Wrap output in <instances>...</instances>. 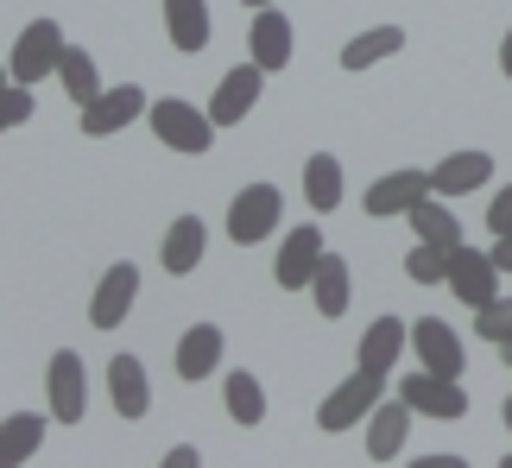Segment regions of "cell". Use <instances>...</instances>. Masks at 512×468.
I'll use <instances>...</instances> for the list:
<instances>
[{"label": "cell", "mask_w": 512, "mask_h": 468, "mask_svg": "<svg viewBox=\"0 0 512 468\" xmlns=\"http://www.w3.org/2000/svg\"><path fill=\"white\" fill-rule=\"evenodd\" d=\"M0 83H13V70H7V64H0Z\"/></svg>", "instance_id": "obj_37"}, {"label": "cell", "mask_w": 512, "mask_h": 468, "mask_svg": "<svg viewBox=\"0 0 512 468\" xmlns=\"http://www.w3.org/2000/svg\"><path fill=\"white\" fill-rule=\"evenodd\" d=\"M487 228H494V234H512V184L494 190V203H487Z\"/></svg>", "instance_id": "obj_32"}, {"label": "cell", "mask_w": 512, "mask_h": 468, "mask_svg": "<svg viewBox=\"0 0 512 468\" xmlns=\"http://www.w3.org/2000/svg\"><path fill=\"white\" fill-rule=\"evenodd\" d=\"M146 108L152 102H146L140 83H114V89L95 95V102H83V133H89V140H114V133H127Z\"/></svg>", "instance_id": "obj_7"}, {"label": "cell", "mask_w": 512, "mask_h": 468, "mask_svg": "<svg viewBox=\"0 0 512 468\" xmlns=\"http://www.w3.org/2000/svg\"><path fill=\"white\" fill-rule=\"evenodd\" d=\"M380 399H386V374H373V367H354L336 393L317 405V424H323L329 437H336V431H354V424H367V412H373Z\"/></svg>", "instance_id": "obj_2"}, {"label": "cell", "mask_w": 512, "mask_h": 468, "mask_svg": "<svg viewBox=\"0 0 512 468\" xmlns=\"http://www.w3.org/2000/svg\"><path fill=\"white\" fill-rule=\"evenodd\" d=\"M443 272H449V247L443 241H418L405 253V279L411 285H443Z\"/></svg>", "instance_id": "obj_29"}, {"label": "cell", "mask_w": 512, "mask_h": 468, "mask_svg": "<svg viewBox=\"0 0 512 468\" xmlns=\"http://www.w3.org/2000/svg\"><path fill=\"white\" fill-rule=\"evenodd\" d=\"M405 437H411V405L392 393V399H380L367 412V462H399Z\"/></svg>", "instance_id": "obj_14"}, {"label": "cell", "mask_w": 512, "mask_h": 468, "mask_svg": "<svg viewBox=\"0 0 512 468\" xmlns=\"http://www.w3.org/2000/svg\"><path fill=\"white\" fill-rule=\"evenodd\" d=\"M494 266H500V272H512V234H500V247H494Z\"/></svg>", "instance_id": "obj_34"}, {"label": "cell", "mask_w": 512, "mask_h": 468, "mask_svg": "<svg viewBox=\"0 0 512 468\" xmlns=\"http://www.w3.org/2000/svg\"><path fill=\"white\" fill-rule=\"evenodd\" d=\"M304 203L317 209V216H329V209L342 203V159L336 152H310L304 159Z\"/></svg>", "instance_id": "obj_24"}, {"label": "cell", "mask_w": 512, "mask_h": 468, "mask_svg": "<svg viewBox=\"0 0 512 468\" xmlns=\"http://www.w3.org/2000/svg\"><path fill=\"white\" fill-rule=\"evenodd\" d=\"M430 197V171H386V178L367 184V216L386 222V216H411Z\"/></svg>", "instance_id": "obj_12"}, {"label": "cell", "mask_w": 512, "mask_h": 468, "mask_svg": "<svg viewBox=\"0 0 512 468\" xmlns=\"http://www.w3.org/2000/svg\"><path fill=\"white\" fill-rule=\"evenodd\" d=\"M323 234H317V222L310 228H291L285 241H279V260H272V279H279L285 291H310V272H317V260H323Z\"/></svg>", "instance_id": "obj_13"}, {"label": "cell", "mask_w": 512, "mask_h": 468, "mask_svg": "<svg viewBox=\"0 0 512 468\" xmlns=\"http://www.w3.org/2000/svg\"><path fill=\"white\" fill-rule=\"evenodd\" d=\"M133 298H140V266H133V260H114L102 272V285H95V298H89V323L102 329V336H114V329L127 323Z\"/></svg>", "instance_id": "obj_9"}, {"label": "cell", "mask_w": 512, "mask_h": 468, "mask_svg": "<svg viewBox=\"0 0 512 468\" xmlns=\"http://www.w3.org/2000/svg\"><path fill=\"white\" fill-rule=\"evenodd\" d=\"M247 57L260 64L266 76L291 64V19L279 7H253V26H247Z\"/></svg>", "instance_id": "obj_15"}, {"label": "cell", "mask_w": 512, "mask_h": 468, "mask_svg": "<svg viewBox=\"0 0 512 468\" xmlns=\"http://www.w3.org/2000/svg\"><path fill=\"white\" fill-rule=\"evenodd\" d=\"M57 57H64V26H57V19H32V26L13 38L7 70H13V83L38 89L45 76H57Z\"/></svg>", "instance_id": "obj_4"}, {"label": "cell", "mask_w": 512, "mask_h": 468, "mask_svg": "<svg viewBox=\"0 0 512 468\" xmlns=\"http://www.w3.org/2000/svg\"><path fill=\"white\" fill-rule=\"evenodd\" d=\"M475 336L481 342H512V298H506V291L475 310Z\"/></svg>", "instance_id": "obj_30"}, {"label": "cell", "mask_w": 512, "mask_h": 468, "mask_svg": "<svg viewBox=\"0 0 512 468\" xmlns=\"http://www.w3.org/2000/svg\"><path fill=\"white\" fill-rule=\"evenodd\" d=\"M411 348H418V367H430V374H449V380H462L468 348H462V336H456V329H449L443 317H418V323H411Z\"/></svg>", "instance_id": "obj_11"}, {"label": "cell", "mask_w": 512, "mask_h": 468, "mask_svg": "<svg viewBox=\"0 0 512 468\" xmlns=\"http://www.w3.org/2000/svg\"><path fill=\"white\" fill-rule=\"evenodd\" d=\"M418 418H437V424H456L468 412V393H462V380H449V374H430V367H411V374L392 386Z\"/></svg>", "instance_id": "obj_5"}, {"label": "cell", "mask_w": 512, "mask_h": 468, "mask_svg": "<svg viewBox=\"0 0 512 468\" xmlns=\"http://www.w3.org/2000/svg\"><path fill=\"white\" fill-rule=\"evenodd\" d=\"M348 291H354V272L342 253H323L317 272H310V298H317L323 317H348Z\"/></svg>", "instance_id": "obj_22"}, {"label": "cell", "mask_w": 512, "mask_h": 468, "mask_svg": "<svg viewBox=\"0 0 512 468\" xmlns=\"http://www.w3.org/2000/svg\"><path fill=\"white\" fill-rule=\"evenodd\" d=\"M165 38L184 57L209 45V0H165Z\"/></svg>", "instance_id": "obj_21"}, {"label": "cell", "mask_w": 512, "mask_h": 468, "mask_svg": "<svg viewBox=\"0 0 512 468\" xmlns=\"http://www.w3.org/2000/svg\"><path fill=\"white\" fill-rule=\"evenodd\" d=\"M494 184V159H487V152H449V159L430 171V190H437V197H468V190H487Z\"/></svg>", "instance_id": "obj_19"}, {"label": "cell", "mask_w": 512, "mask_h": 468, "mask_svg": "<svg viewBox=\"0 0 512 468\" xmlns=\"http://www.w3.org/2000/svg\"><path fill=\"white\" fill-rule=\"evenodd\" d=\"M32 121V89L26 83H0V133L26 127Z\"/></svg>", "instance_id": "obj_31"}, {"label": "cell", "mask_w": 512, "mask_h": 468, "mask_svg": "<svg viewBox=\"0 0 512 468\" xmlns=\"http://www.w3.org/2000/svg\"><path fill=\"white\" fill-rule=\"evenodd\" d=\"M443 285H449V298H462V304H487V298H500V266H494V253H475V247H449V272H443Z\"/></svg>", "instance_id": "obj_8"}, {"label": "cell", "mask_w": 512, "mask_h": 468, "mask_svg": "<svg viewBox=\"0 0 512 468\" xmlns=\"http://www.w3.org/2000/svg\"><path fill=\"white\" fill-rule=\"evenodd\" d=\"M405 348H411V323H399V317H373V323H367V336L354 342V367L392 374V361H399Z\"/></svg>", "instance_id": "obj_17"}, {"label": "cell", "mask_w": 512, "mask_h": 468, "mask_svg": "<svg viewBox=\"0 0 512 468\" xmlns=\"http://www.w3.org/2000/svg\"><path fill=\"white\" fill-rule=\"evenodd\" d=\"M405 51V32L399 26H367V32H354L348 45H342V70H373V64H386V57H399Z\"/></svg>", "instance_id": "obj_23"}, {"label": "cell", "mask_w": 512, "mask_h": 468, "mask_svg": "<svg viewBox=\"0 0 512 468\" xmlns=\"http://www.w3.org/2000/svg\"><path fill=\"white\" fill-rule=\"evenodd\" d=\"M500 418H506V431H512V393H506V405H500Z\"/></svg>", "instance_id": "obj_35"}, {"label": "cell", "mask_w": 512, "mask_h": 468, "mask_svg": "<svg viewBox=\"0 0 512 468\" xmlns=\"http://www.w3.org/2000/svg\"><path fill=\"white\" fill-rule=\"evenodd\" d=\"M260 89H266V70L253 64V57H247V64H234L222 83H215V95H209V121L215 127H241L247 114H253V102H260Z\"/></svg>", "instance_id": "obj_10"}, {"label": "cell", "mask_w": 512, "mask_h": 468, "mask_svg": "<svg viewBox=\"0 0 512 468\" xmlns=\"http://www.w3.org/2000/svg\"><path fill=\"white\" fill-rule=\"evenodd\" d=\"M38 443H45V418H38V412H13L7 424H0V468L32 462Z\"/></svg>", "instance_id": "obj_27"}, {"label": "cell", "mask_w": 512, "mask_h": 468, "mask_svg": "<svg viewBox=\"0 0 512 468\" xmlns=\"http://www.w3.org/2000/svg\"><path fill=\"white\" fill-rule=\"evenodd\" d=\"M222 348H228V336L215 323H190L177 336V380H209L222 367Z\"/></svg>", "instance_id": "obj_20"}, {"label": "cell", "mask_w": 512, "mask_h": 468, "mask_svg": "<svg viewBox=\"0 0 512 468\" xmlns=\"http://www.w3.org/2000/svg\"><path fill=\"white\" fill-rule=\"evenodd\" d=\"M500 76L512 83V26H506V38H500Z\"/></svg>", "instance_id": "obj_33"}, {"label": "cell", "mask_w": 512, "mask_h": 468, "mask_svg": "<svg viewBox=\"0 0 512 468\" xmlns=\"http://www.w3.org/2000/svg\"><path fill=\"white\" fill-rule=\"evenodd\" d=\"M222 399H228V418H234V424H260V418H266V393H260V380L241 374V367H234V374L222 380Z\"/></svg>", "instance_id": "obj_28"}, {"label": "cell", "mask_w": 512, "mask_h": 468, "mask_svg": "<svg viewBox=\"0 0 512 468\" xmlns=\"http://www.w3.org/2000/svg\"><path fill=\"white\" fill-rule=\"evenodd\" d=\"M45 399H51L57 424H83V412H89V374H83V355H76V348H57V355H51Z\"/></svg>", "instance_id": "obj_6"}, {"label": "cell", "mask_w": 512, "mask_h": 468, "mask_svg": "<svg viewBox=\"0 0 512 468\" xmlns=\"http://www.w3.org/2000/svg\"><path fill=\"white\" fill-rule=\"evenodd\" d=\"M279 216H285V197L272 184H247V190H234V203H228V241L234 247H260L279 234Z\"/></svg>", "instance_id": "obj_3"}, {"label": "cell", "mask_w": 512, "mask_h": 468, "mask_svg": "<svg viewBox=\"0 0 512 468\" xmlns=\"http://www.w3.org/2000/svg\"><path fill=\"white\" fill-rule=\"evenodd\" d=\"M247 7H279V0H247Z\"/></svg>", "instance_id": "obj_36"}, {"label": "cell", "mask_w": 512, "mask_h": 468, "mask_svg": "<svg viewBox=\"0 0 512 468\" xmlns=\"http://www.w3.org/2000/svg\"><path fill=\"white\" fill-rule=\"evenodd\" d=\"M108 399L121 418H146L152 412V380H146V361L140 355H114L108 361Z\"/></svg>", "instance_id": "obj_18"}, {"label": "cell", "mask_w": 512, "mask_h": 468, "mask_svg": "<svg viewBox=\"0 0 512 468\" xmlns=\"http://www.w3.org/2000/svg\"><path fill=\"white\" fill-rule=\"evenodd\" d=\"M57 83H64V95H70L76 108L95 102V95L108 89V83H102V70H95V57H89L83 45H64V57H57Z\"/></svg>", "instance_id": "obj_25"}, {"label": "cell", "mask_w": 512, "mask_h": 468, "mask_svg": "<svg viewBox=\"0 0 512 468\" xmlns=\"http://www.w3.org/2000/svg\"><path fill=\"white\" fill-rule=\"evenodd\" d=\"M203 247H209L203 216H177V222L165 228V241H159V266L171 272V279H190V272L203 266Z\"/></svg>", "instance_id": "obj_16"}, {"label": "cell", "mask_w": 512, "mask_h": 468, "mask_svg": "<svg viewBox=\"0 0 512 468\" xmlns=\"http://www.w3.org/2000/svg\"><path fill=\"white\" fill-rule=\"evenodd\" d=\"M411 234H418V241H443V247H456L462 241V222H456V209H449V197H437V190H430V197L411 209Z\"/></svg>", "instance_id": "obj_26"}, {"label": "cell", "mask_w": 512, "mask_h": 468, "mask_svg": "<svg viewBox=\"0 0 512 468\" xmlns=\"http://www.w3.org/2000/svg\"><path fill=\"white\" fill-rule=\"evenodd\" d=\"M146 121H152V140H165L171 152H184V159H196V152H209V146H215V121H209V108H190V102H177V95L152 102V108H146Z\"/></svg>", "instance_id": "obj_1"}]
</instances>
